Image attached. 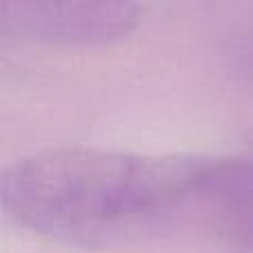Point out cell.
<instances>
[{
	"label": "cell",
	"mask_w": 253,
	"mask_h": 253,
	"mask_svg": "<svg viewBox=\"0 0 253 253\" xmlns=\"http://www.w3.org/2000/svg\"><path fill=\"white\" fill-rule=\"evenodd\" d=\"M140 22L120 0H0V36L49 47H109Z\"/></svg>",
	"instance_id": "2"
},
{
	"label": "cell",
	"mask_w": 253,
	"mask_h": 253,
	"mask_svg": "<svg viewBox=\"0 0 253 253\" xmlns=\"http://www.w3.org/2000/svg\"><path fill=\"white\" fill-rule=\"evenodd\" d=\"M0 205L18 227L65 245L253 253V162L240 158L47 149L4 169Z\"/></svg>",
	"instance_id": "1"
}]
</instances>
